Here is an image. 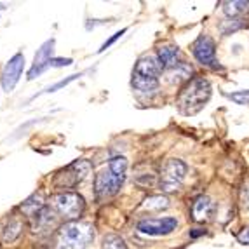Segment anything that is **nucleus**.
<instances>
[{
    "mask_svg": "<svg viewBox=\"0 0 249 249\" xmlns=\"http://www.w3.org/2000/svg\"><path fill=\"white\" fill-rule=\"evenodd\" d=\"M209 98H211V84L204 77H194L181 88L176 98V107L181 115H196L206 107Z\"/></svg>",
    "mask_w": 249,
    "mask_h": 249,
    "instance_id": "obj_1",
    "label": "nucleus"
},
{
    "mask_svg": "<svg viewBox=\"0 0 249 249\" xmlns=\"http://www.w3.org/2000/svg\"><path fill=\"white\" fill-rule=\"evenodd\" d=\"M125 169H127V160L124 157H113L110 160V164H108V169L101 171L100 175H96V196L100 197V199L115 196L119 188L122 187V183H124Z\"/></svg>",
    "mask_w": 249,
    "mask_h": 249,
    "instance_id": "obj_2",
    "label": "nucleus"
},
{
    "mask_svg": "<svg viewBox=\"0 0 249 249\" xmlns=\"http://www.w3.org/2000/svg\"><path fill=\"white\" fill-rule=\"evenodd\" d=\"M162 71L159 58L145 54L138 59L133 70V88L140 92H154L159 88V75Z\"/></svg>",
    "mask_w": 249,
    "mask_h": 249,
    "instance_id": "obj_3",
    "label": "nucleus"
},
{
    "mask_svg": "<svg viewBox=\"0 0 249 249\" xmlns=\"http://www.w3.org/2000/svg\"><path fill=\"white\" fill-rule=\"evenodd\" d=\"M94 239L92 225L82 221H68L59 230L58 249H84Z\"/></svg>",
    "mask_w": 249,
    "mask_h": 249,
    "instance_id": "obj_4",
    "label": "nucleus"
},
{
    "mask_svg": "<svg viewBox=\"0 0 249 249\" xmlns=\"http://www.w3.org/2000/svg\"><path fill=\"white\" fill-rule=\"evenodd\" d=\"M53 206L59 216L71 221L80 218V214L84 213V208H86L84 199L75 192H61V194H58L53 199Z\"/></svg>",
    "mask_w": 249,
    "mask_h": 249,
    "instance_id": "obj_5",
    "label": "nucleus"
},
{
    "mask_svg": "<svg viewBox=\"0 0 249 249\" xmlns=\"http://www.w3.org/2000/svg\"><path fill=\"white\" fill-rule=\"evenodd\" d=\"M187 164L179 159H169L164 164L160 173V188L164 192H175L181 187L183 179L187 176Z\"/></svg>",
    "mask_w": 249,
    "mask_h": 249,
    "instance_id": "obj_6",
    "label": "nucleus"
},
{
    "mask_svg": "<svg viewBox=\"0 0 249 249\" xmlns=\"http://www.w3.org/2000/svg\"><path fill=\"white\" fill-rule=\"evenodd\" d=\"M89 171H91V164H89L88 160H75L73 164L65 167V169L56 176V181L54 183H56L58 187L71 188V187H75L77 183L82 181V179L89 175Z\"/></svg>",
    "mask_w": 249,
    "mask_h": 249,
    "instance_id": "obj_7",
    "label": "nucleus"
},
{
    "mask_svg": "<svg viewBox=\"0 0 249 249\" xmlns=\"http://www.w3.org/2000/svg\"><path fill=\"white\" fill-rule=\"evenodd\" d=\"M23 68H25V56L21 53L14 54L13 58L5 63L4 70H2V79H0L4 91L11 92L16 88V84L19 82L21 73H23Z\"/></svg>",
    "mask_w": 249,
    "mask_h": 249,
    "instance_id": "obj_8",
    "label": "nucleus"
},
{
    "mask_svg": "<svg viewBox=\"0 0 249 249\" xmlns=\"http://www.w3.org/2000/svg\"><path fill=\"white\" fill-rule=\"evenodd\" d=\"M178 221L176 218H148V220H142L138 223V230L145 235H167L173 230H176Z\"/></svg>",
    "mask_w": 249,
    "mask_h": 249,
    "instance_id": "obj_9",
    "label": "nucleus"
},
{
    "mask_svg": "<svg viewBox=\"0 0 249 249\" xmlns=\"http://www.w3.org/2000/svg\"><path fill=\"white\" fill-rule=\"evenodd\" d=\"M192 54H194V58L204 65V67H211L213 63H214L216 58V46H214V40L208 35H200L197 37V40L192 44Z\"/></svg>",
    "mask_w": 249,
    "mask_h": 249,
    "instance_id": "obj_10",
    "label": "nucleus"
},
{
    "mask_svg": "<svg viewBox=\"0 0 249 249\" xmlns=\"http://www.w3.org/2000/svg\"><path fill=\"white\" fill-rule=\"evenodd\" d=\"M53 53H54V38H51V40L44 42L40 49L37 51V54H35L34 67L30 68V71H28V80L37 79L38 75L44 73V71H46L47 68L51 67Z\"/></svg>",
    "mask_w": 249,
    "mask_h": 249,
    "instance_id": "obj_11",
    "label": "nucleus"
},
{
    "mask_svg": "<svg viewBox=\"0 0 249 249\" xmlns=\"http://www.w3.org/2000/svg\"><path fill=\"white\" fill-rule=\"evenodd\" d=\"M214 213V202L211 197L200 196L192 202V218L194 221H208Z\"/></svg>",
    "mask_w": 249,
    "mask_h": 249,
    "instance_id": "obj_12",
    "label": "nucleus"
},
{
    "mask_svg": "<svg viewBox=\"0 0 249 249\" xmlns=\"http://www.w3.org/2000/svg\"><path fill=\"white\" fill-rule=\"evenodd\" d=\"M159 63H160L162 70H171L176 65H179V49L173 44H166V46L159 47Z\"/></svg>",
    "mask_w": 249,
    "mask_h": 249,
    "instance_id": "obj_13",
    "label": "nucleus"
},
{
    "mask_svg": "<svg viewBox=\"0 0 249 249\" xmlns=\"http://www.w3.org/2000/svg\"><path fill=\"white\" fill-rule=\"evenodd\" d=\"M190 77H192V67L187 65V63H179L175 68L167 70V82L171 84H181V82L187 84L190 80Z\"/></svg>",
    "mask_w": 249,
    "mask_h": 249,
    "instance_id": "obj_14",
    "label": "nucleus"
},
{
    "mask_svg": "<svg viewBox=\"0 0 249 249\" xmlns=\"http://www.w3.org/2000/svg\"><path fill=\"white\" fill-rule=\"evenodd\" d=\"M223 13L229 18H237L249 13V0H233V2H223Z\"/></svg>",
    "mask_w": 249,
    "mask_h": 249,
    "instance_id": "obj_15",
    "label": "nucleus"
},
{
    "mask_svg": "<svg viewBox=\"0 0 249 249\" xmlns=\"http://www.w3.org/2000/svg\"><path fill=\"white\" fill-rule=\"evenodd\" d=\"M143 208L150 209V211H162V209H167L169 208V200L167 197L164 196H154V197H148L143 204Z\"/></svg>",
    "mask_w": 249,
    "mask_h": 249,
    "instance_id": "obj_16",
    "label": "nucleus"
},
{
    "mask_svg": "<svg viewBox=\"0 0 249 249\" xmlns=\"http://www.w3.org/2000/svg\"><path fill=\"white\" fill-rule=\"evenodd\" d=\"M21 232V223L18 220H11L9 225L5 227V232H4V241H14Z\"/></svg>",
    "mask_w": 249,
    "mask_h": 249,
    "instance_id": "obj_17",
    "label": "nucleus"
},
{
    "mask_svg": "<svg viewBox=\"0 0 249 249\" xmlns=\"http://www.w3.org/2000/svg\"><path fill=\"white\" fill-rule=\"evenodd\" d=\"M103 249H127V246L119 235H107L103 241Z\"/></svg>",
    "mask_w": 249,
    "mask_h": 249,
    "instance_id": "obj_18",
    "label": "nucleus"
},
{
    "mask_svg": "<svg viewBox=\"0 0 249 249\" xmlns=\"http://www.w3.org/2000/svg\"><path fill=\"white\" fill-rule=\"evenodd\" d=\"M229 100H232L237 105H249V91H237V92H230L227 94Z\"/></svg>",
    "mask_w": 249,
    "mask_h": 249,
    "instance_id": "obj_19",
    "label": "nucleus"
},
{
    "mask_svg": "<svg viewBox=\"0 0 249 249\" xmlns=\"http://www.w3.org/2000/svg\"><path fill=\"white\" fill-rule=\"evenodd\" d=\"M79 77H80V73H79V75H70V77H68V79H63V80H59V82H56V84H54V86H49V88H47L44 92H56V91H58V89H61V88H67L68 84H70V82H73V80H75V79H79Z\"/></svg>",
    "mask_w": 249,
    "mask_h": 249,
    "instance_id": "obj_20",
    "label": "nucleus"
},
{
    "mask_svg": "<svg viewBox=\"0 0 249 249\" xmlns=\"http://www.w3.org/2000/svg\"><path fill=\"white\" fill-rule=\"evenodd\" d=\"M241 204L246 211H249V181H246L241 188Z\"/></svg>",
    "mask_w": 249,
    "mask_h": 249,
    "instance_id": "obj_21",
    "label": "nucleus"
},
{
    "mask_svg": "<svg viewBox=\"0 0 249 249\" xmlns=\"http://www.w3.org/2000/svg\"><path fill=\"white\" fill-rule=\"evenodd\" d=\"M124 34H125V28H124V30H121V32H117V34H113V35H112V37L108 38V40H107V42H105L103 46H101L100 53H103V51H107V49H108V47L112 46L113 42H115V40H119V38H121V37H122V35H124Z\"/></svg>",
    "mask_w": 249,
    "mask_h": 249,
    "instance_id": "obj_22",
    "label": "nucleus"
},
{
    "mask_svg": "<svg viewBox=\"0 0 249 249\" xmlns=\"http://www.w3.org/2000/svg\"><path fill=\"white\" fill-rule=\"evenodd\" d=\"M73 59L70 58H53L51 59V67H70Z\"/></svg>",
    "mask_w": 249,
    "mask_h": 249,
    "instance_id": "obj_23",
    "label": "nucleus"
},
{
    "mask_svg": "<svg viewBox=\"0 0 249 249\" xmlns=\"http://www.w3.org/2000/svg\"><path fill=\"white\" fill-rule=\"evenodd\" d=\"M237 241L241 242V244L249 246V227H248V229H244L241 233H239V235H237Z\"/></svg>",
    "mask_w": 249,
    "mask_h": 249,
    "instance_id": "obj_24",
    "label": "nucleus"
},
{
    "mask_svg": "<svg viewBox=\"0 0 249 249\" xmlns=\"http://www.w3.org/2000/svg\"><path fill=\"white\" fill-rule=\"evenodd\" d=\"M202 233H206V230L196 229V232H190V237H199V235H202Z\"/></svg>",
    "mask_w": 249,
    "mask_h": 249,
    "instance_id": "obj_25",
    "label": "nucleus"
}]
</instances>
